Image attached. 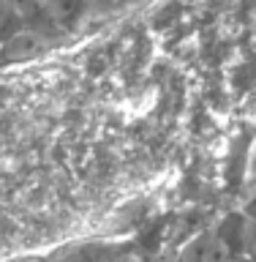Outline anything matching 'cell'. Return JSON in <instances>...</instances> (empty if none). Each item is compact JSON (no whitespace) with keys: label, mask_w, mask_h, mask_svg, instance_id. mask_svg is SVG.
Instances as JSON below:
<instances>
[{"label":"cell","mask_w":256,"mask_h":262,"mask_svg":"<svg viewBox=\"0 0 256 262\" xmlns=\"http://www.w3.org/2000/svg\"><path fill=\"white\" fill-rule=\"evenodd\" d=\"M180 262H229L232 251H229L226 241L216 232H202L194 241L185 243L183 251H177Z\"/></svg>","instance_id":"6da1fadb"},{"label":"cell","mask_w":256,"mask_h":262,"mask_svg":"<svg viewBox=\"0 0 256 262\" xmlns=\"http://www.w3.org/2000/svg\"><path fill=\"white\" fill-rule=\"evenodd\" d=\"M101 262H106V259H101Z\"/></svg>","instance_id":"ba28073f"},{"label":"cell","mask_w":256,"mask_h":262,"mask_svg":"<svg viewBox=\"0 0 256 262\" xmlns=\"http://www.w3.org/2000/svg\"><path fill=\"white\" fill-rule=\"evenodd\" d=\"M145 262H180L177 257V251H169V249H161V251H153V254H147Z\"/></svg>","instance_id":"3957f363"},{"label":"cell","mask_w":256,"mask_h":262,"mask_svg":"<svg viewBox=\"0 0 256 262\" xmlns=\"http://www.w3.org/2000/svg\"><path fill=\"white\" fill-rule=\"evenodd\" d=\"M229 262H251V259L245 257V254H232V257H229Z\"/></svg>","instance_id":"5b68a950"},{"label":"cell","mask_w":256,"mask_h":262,"mask_svg":"<svg viewBox=\"0 0 256 262\" xmlns=\"http://www.w3.org/2000/svg\"><path fill=\"white\" fill-rule=\"evenodd\" d=\"M41 49H44V36H38L36 30H19L6 44V57L8 60H28V57H36Z\"/></svg>","instance_id":"7a4b0ae2"},{"label":"cell","mask_w":256,"mask_h":262,"mask_svg":"<svg viewBox=\"0 0 256 262\" xmlns=\"http://www.w3.org/2000/svg\"><path fill=\"white\" fill-rule=\"evenodd\" d=\"M52 262H74V259H68V257H63V259H52Z\"/></svg>","instance_id":"8992f818"},{"label":"cell","mask_w":256,"mask_h":262,"mask_svg":"<svg viewBox=\"0 0 256 262\" xmlns=\"http://www.w3.org/2000/svg\"><path fill=\"white\" fill-rule=\"evenodd\" d=\"M0 28H3V14H0Z\"/></svg>","instance_id":"52a82bcc"},{"label":"cell","mask_w":256,"mask_h":262,"mask_svg":"<svg viewBox=\"0 0 256 262\" xmlns=\"http://www.w3.org/2000/svg\"><path fill=\"white\" fill-rule=\"evenodd\" d=\"M245 246H248V254H245V257L251 262H256V224L248 229V235H245Z\"/></svg>","instance_id":"277c9868"}]
</instances>
